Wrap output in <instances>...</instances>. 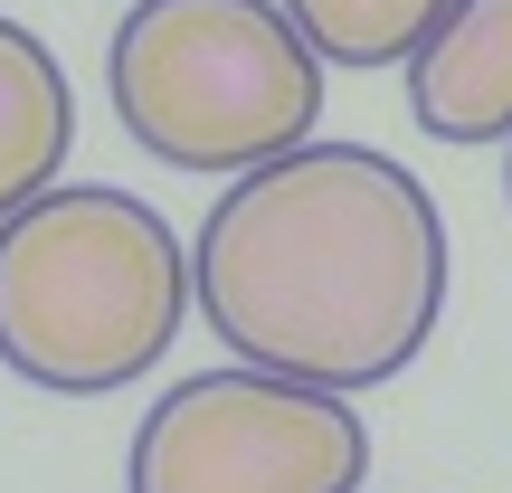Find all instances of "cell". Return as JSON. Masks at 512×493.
<instances>
[{
    "label": "cell",
    "instance_id": "cell-5",
    "mask_svg": "<svg viewBox=\"0 0 512 493\" xmlns=\"http://www.w3.org/2000/svg\"><path fill=\"white\" fill-rule=\"evenodd\" d=\"M408 114L427 143H512V0H456L408 57Z\"/></svg>",
    "mask_w": 512,
    "mask_h": 493
},
{
    "label": "cell",
    "instance_id": "cell-1",
    "mask_svg": "<svg viewBox=\"0 0 512 493\" xmlns=\"http://www.w3.org/2000/svg\"><path fill=\"white\" fill-rule=\"evenodd\" d=\"M200 323L228 361L323 389H380L446 313V219L370 143H294L238 171L200 219Z\"/></svg>",
    "mask_w": 512,
    "mask_h": 493
},
{
    "label": "cell",
    "instance_id": "cell-3",
    "mask_svg": "<svg viewBox=\"0 0 512 493\" xmlns=\"http://www.w3.org/2000/svg\"><path fill=\"white\" fill-rule=\"evenodd\" d=\"M332 57L285 0H133L105 48L114 124L190 181H238L313 143Z\"/></svg>",
    "mask_w": 512,
    "mask_h": 493
},
{
    "label": "cell",
    "instance_id": "cell-8",
    "mask_svg": "<svg viewBox=\"0 0 512 493\" xmlns=\"http://www.w3.org/2000/svg\"><path fill=\"white\" fill-rule=\"evenodd\" d=\"M503 190H512V143H503Z\"/></svg>",
    "mask_w": 512,
    "mask_h": 493
},
{
    "label": "cell",
    "instance_id": "cell-6",
    "mask_svg": "<svg viewBox=\"0 0 512 493\" xmlns=\"http://www.w3.org/2000/svg\"><path fill=\"white\" fill-rule=\"evenodd\" d=\"M76 152V95H67V67L48 57V38L0 19V219L57 190Z\"/></svg>",
    "mask_w": 512,
    "mask_h": 493
},
{
    "label": "cell",
    "instance_id": "cell-2",
    "mask_svg": "<svg viewBox=\"0 0 512 493\" xmlns=\"http://www.w3.org/2000/svg\"><path fill=\"white\" fill-rule=\"evenodd\" d=\"M200 313V256L133 190L57 181L0 219V370L48 399H114L152 380Z\"/></svg>",
    "mask_w": 512,
    "mask_h": 493
},
{
    "label": "cell",
    "instance_id": "cell-7",
    "mask_svg": "<svg viewBox=\"0 0 512 493\" xmlns=\"http://www.w3.org/2000/svg\"><path fill=\"white\" fill-rule=\"evenodd\" d=\"M285 10L304 19V38L332 57V67L380 76V67H408L456 0H285Z\"/></svg>",
    "mask_w": 512,
    "mask_h": 493
},
{
    "label": "cell",
    "instance_id": "cell-4",
    "mask_svg": "<svg viewBox=\"0 0 512 493\" xmlns=\"http://www.w3.org/2000/svg\"><path fill=\"white\" fill-rule=\"evenodd\" d=\"M133 493H361L370 427L351 389L285 380V370H190L143 408L124 456Z\"/></svg>",
    "mask_w": 512,
    "mask_h": 493
}]
</instances>
